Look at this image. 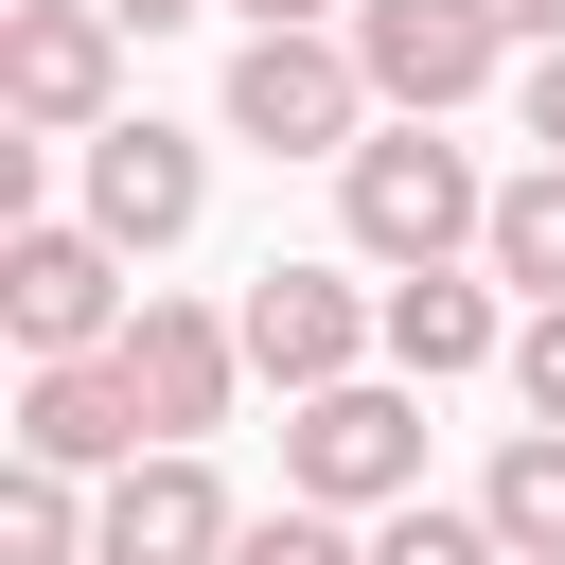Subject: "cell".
<instances>
[{
	"mask_svg": "<svg viewBox=\"0 0 565 565\" xmlns=\"http://www.w3.org/2000/svg\"><path fill=\"white\" fill-rule=\"evenodd\" d=\"M335 212H353V247L406 282V265H459V247H494V177L441 141V124H371L353 159H335Z\"/></svg>",
	"mask_w": 565,
	"mask_h": 565,
	"instance_id": "6da1fadb",
	"label": "cell"
},
{
	"mask_svg": "<svg viewBox=\"0 0 565 565\" xmlns=\"http://www.w3.org/2000/svg\"><path fill=\"white\" fill-rule=\"evenodd\" d=\"M124 247L88 230V212H18L0 230V335L18 353H124Z\"/></svg>",
	"mask_w": 565,
	"mask_h": 565,
	"instance_id": "7a4b0ae2",
	"label": "cell"
},
{
	"mask_svg": "<svg viewBox=\"0 0 565 565\" xmlns=\"http://www.w3.org/2000/svg\"><path fill=\"white\" fill-rule=\"evenodd\" d=\"M282 494H318V512H406L424 494V406L406 388H300L282 406Z\"/></svg>",
	"mask_w": 565,
	"mask_h": 565,
	"instance_id": "3957f363",
	"label": "cell"
},
{
	"mask_svg": "<svg viewBox=\"0 0 565 565\" xmlns=\"http://www.w3.org/2000/svg\"><path fill=\"white\" fill-rule=\"evenodd\" d=\"M388 106H371V71H353V35H247L230 53V141H265V159H353Z\"/></svg>",
	"mask_w": 565,
	"mask_h": 565,
	"instance_id": "277c9868",
	"label": "cell"
},
{
	"mask_svg": "<svg viewBox=\"0 0 565 565\" xmlns=\"http://www.w3.org/2000/svg\"><path fill=\"white\" fill-rule=\"evenodd\" d=\"M335 35H353V71H371V106H388V124H459V106L512 71V35H494L477 0H353Z\"/></svg>",
	"mask_w": 565,
	"mask_h": 565,
	"instance_id": "5b68a950",
	"label": "cell"
},
{
	"mask_svg": "<svg viewBox=\"0 0 565 565\" xmlns=\"http://www.w3.org/2000/svg\"><path fill=\"white\" fill-rule=\"evenodd\" d=\"M106 88H124V18H106V0H0V106H18L35 141L124 124Z\"/></svg>",
	"mask_w": 565,
	"mask_h": 565,
	"instance_id": "8992f818",
	"label": "cell"
},
{
	"mask_svg": "<svg viewBox=\"0 0 565 565\" xmlns=\"http://www.w3.org/2000/svg\"><path fill=\"white\" fill-rule=\"evenodd\" d=\"M230 318H247V371H265L282 406H300V388H353V353L388 335V300H353L335 265H265Z\"/></svg>",
	"mask_w": 565,
	"mask_h": 565,
	"instance_id": "52a82bcc",
	"label": "cell"
},
{
	"mask_svg": "<svg viewBox=\"0 0 565 565\" xmlns=\"http://www.w3.org/2000/svg\"><path fill=\"white\" fill-rule=\"evenodd\" d=\"M124 388H141V424H159V441H212V424H230V388H247V318H212V300H159V282H141V318H124Z\"/></svg>",
	"mask_w": 565,
	"mask_h": 565,
	"instance_id": "ba28073f",
	"label": "cell"
},
{
	"mask_svg": "<svg viewBox=\"0 0 565 565\" xmlns=\"http://www.w3.org/2000/svg\"><path fill=\"white\" fill-rule=\"evenodd\" d=\"M194 212H212V141H177V124H88V230H106L124 265H159Z\"/></svg>",
	"mask_w": 565,
	"mask_h": 565,
	"instance_id": "9c48e42d",
	"label": "cell"
},
{
	"mask_svg": "<svg viewBox=\"0 0 565 565\" xmlns=\"http://www.w3.org/2000/svg\"><path fill=\"white\" fill-rule=\"evenodd\" d=\"M159 424H141V388H124V353H35L18 371V459H53V477H124Z\"/></svg>",
	"mask_w": 565,
	"mask_h": 565,
	"instance_id": "30bf717a",
	"label": "cell"
},
{
	"mask_svg": "<svg viewBox=\"0 0 565 565\" xmlns=\"http://www.w3.org/2000/svg\"><path fill=\"white\" fill-rule=\"evenodd\" d=\"M230 477L194 459V441H141L124 477H106V565H230Z\"/></svg>",
	"mask_w": 565,
	"mask_h": 565,
	"instance_id": "8fae6325",
	"label": "cell"
},
{
	"mask_svg": "<svg viewBox=\"0 0 565 565\" xmlns=\"http://www.w3.org/2000/svg\"><path fill=\"white\" fill-rule=\"evenodd\" d=\"M494 353H512L494 282H459V265H406V282H388V371H406V388H459V371H494Z\"/></svg>",
	"mask_w": 565,
	"mask_h": 565,
	"instance_id": "7c38bea8",
	"label": "cell"
},
{
	"mask_svg": "<svg viewBox=\"0 0 565 565\" xmlns=\"http://www.w3.org/2000/svg\"><path fill=\"white\" fill-rule=\"evenodd\" d=\"M477 512H494V547H512V565H565V424H512V441H494V477H477Z\"/></svg>",
	"mask_w": 565,
	"mask_h": 565,
	"instance_id": "4fadbf2b",
	"label": "cell"
},
{
	"mask_svg": "<svg viewBox=\"0 0 565 565\" xmlns=\"http://www.w3.org/2000/svg\"><path fill=\"white\" fill-rule=\"evenodd\" d=\"M0 565H106V494H71L53 459L0 477Z\"/></svg>",
	"mask_w": 565,
	"mask_h": 565,
	"instance_id": "5bb4252c",
	"label": "cell"
},
{
	"mask_svg": "<svg viewBox=\"0 0 565 565\" xmlns=\"http://www.w3.org/2000/svg\"><path fill=\"white\" fill-rule=\"evenodd\" d=\"M512 300H565V159H530V177H494V247H477Z\"/></svg>",
	"mask_w": 565,
	"mask_h": 565,
	"instance_id": "9a60e30c",
	"label": "cell"
},
{
	"mask_svg": "<svg viewBox=\"0 0 565 565\" xmlns=\"http://www.w3.org/2000/svg\"><path fill=\"white\" fill-rule=\"evenodd\" d=\"M371 565H512V547H494V512H441V494H406V512H371Z\"/></svg>",
	"mask_w": 565,
	"mask_h": 565,
	"instance_id": "2e32d148",
	"label": "cell"
},
{
	"mask_svg": "<svg viewBox=\"0 0 565 565\" xmlns=\"http://www.w3.org/2000/svg\"><path fill=\"white\" fill-rule=\"evenodd\" d=\"M230 565H371V547H353V512L282 494V512H247V530H230Z\"/></svg>",
	"mask_w": 565,
	"mask_h": 565,
	"instance_id": "e0dca14e",
	"label": "cell"
},
{
	"mask_svg": "<svg viewBox=\"0 0 565 565\" xmlns=\"http://www.w3.org/2000/svg\"><path fill=\"white\" fill-rule=\"evenodd\" d=\"M512 388H530V424H565V300L512 318Z\"/></svg>",
	"mask_w": 565,
	"mask_h": 565,
	"instance_id": "ac0fdd59",
	"label": "cell"
},
{
	"mask_svg": "<svg viewBox=\"0 0 565 565\" xmlns=\"http://www.w3.org/2000/svg\"><path fill=\"white\" fill-rule=\"evenodd\" d=\"M512 124H530V141L565 159V35H547V53H512Z\"/></svg>",
	"mask_w": 565,
	"mask_h": 565,
	"instance_id": "d6986e66",
	"label": "cell"
},
{
	"mask_svg": "<svg viewBox=\"0 0 565 565\" xmlns=\"http://www.w3.org/2000/svg\"><path fill=\"white\" fill-rule=\"evenodd\" d=\"M230 18H247V35H335L353 0H230Z\"/></svg>",
	"mask_w": 565,
	"mask_h": 565,
	"instance_id": "ffe728a7",
	"label": "cell"
},
{
	"mask_svg": "<svg viewBox=\"0 0 565 565\" xmlns=\"http://www.w3.org/2000/svg\"><path fill=\"white\" fill-rule=\"evenodd\" d=\"M477 18H494L512 53H547V35H565V0H477Z\"/></svg>",
	"mask_w": 565,
	"mask_h": 565,
	"instance_id": "44dd1931",
	"label": "cell"
},
{
	"mask_svg": "<svg viewBox=\"0 0 565 565\" xmlns=\"http://www.w3.org/2000/svg\"><path fill=\"white\" fill-rule=\"evenodd\" d=\"M106 18H124V35H177V18H212V0H106Z\"/></svg>",
	"mask_w": 565,
	"mask_h": 565,
	"instance_id": "7402d4cb",
	"label": "cell"
}]
</instances>
